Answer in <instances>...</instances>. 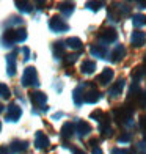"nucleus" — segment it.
<instances>
[{"instance_id": "20", "label": "nucleus", "mask_w": 146, "mask_h": 154, "mask_svg": "<svg viewBox=\"0 0 146 154\" xmlns=\"http://www.w3.org/2000/svg\"><path fill=\"white\" fill-rule=\"evenodd\" d=\"M91 54L94 55V57H105L107 51H105V49H104L101 44H97V46H93V47H91Z\"/></svg>"}, {"instance_id": "8", "label": "nucleus", "mask_w": 146, "mask_h": 154, "mask_svg": "<svg viewBox=\"0 0 146 154\" xmlns=\"http://www.w3.org/2000/svg\"><path fill=\"white\" fill-rule=\"evenodd\" d=\"M29 148V142H24V140H14L10 146V152H22Z\"/></svg>"}, {"instance_id": "11", "label": "nucleus", "mask_w": 146, "mask_h": 154, "mask_svg": "<svg viewBox=\"0 0 146 154\" xmlns=\"http://www.w3.org/2000/svg\"><path fill=\"white\" fill-rule=\"evenodd\" d=\"M112 79H113V71L112 69H104L102 74L97 77V82L102 83V85H107L108 82H112Z\"/></svg>"}, {"instance_id": "13", "label": "nucleus", "mask_w": 146, "mask_h": 154, "mask_svg": "<svg viewBox=\"0 0 146 154\" xmlns=\"http://www.w3.org/2000/svg\"><path fill=\"white\" fill-rule=\"evenodd\" d=\"M94 69H96V63L93 60H83V63H82V72L91 74Z\"/></svg>"}, {"instance_id": "3", "label": "nucleus", "mask_w": 146, "mask_h": 154, "mask_svg": "<svg viewBox=\"0 0 146 154\" xmlns=\"http://www.w3.org/2000/svg\"><path fill=\"white\" fill-rule=\"evenodd\" d=\"M49 27L53 30V32H57V33H61V32H66L69 27L66 24V20L65 19H61L60 16H53L50 20H49Z\"/></svg>"}, {"instance_id": "2", "label": "nucleus", "mask_w": 146, "mask_h": 154, "mask_svg": "<svg viewBox=\"0 0 146 154\" xmlns=\"http://www.w3.org/2000/svg\"><path fill=\"white\" fill-rule=\"evenodd\" d=\"M38 74H36V69L35 68H32V66H29L24 71V75H22V85L24 87H32V85H35L36 87L38 85Z\"/></svg>"}, {"instance_id": "30", "label": "nucleus", "mask_w": 146, "mask_h": 154, "mask_svg": "<svg viewBox=\"0 0 146 154\" xmlns=\"http://www.w3.org/2000/svg\"><path fill=\"white\" fill-rule=\"evenodd\" d=\"M93 154H102V151H101V148H96V149L93 151Z\"/></svg>"}, {"instance_id": "10", "label": "nucleus", "mask_w": 146, "mask_h": 154, "mask_svg": "<svg viewBox=\"0 0 146 154\" xmlns=\"http://www.w3.org/2000/svg\"><path fill=\"white\" fill-rule=\"evenodd\" d=\"M30 99H32V102L35 104V106H44L46 104V101H47V96L44 94V93H41V91H33V93H30Z\"/></svg>"}, {"instance_id": "18", "label": "nucleus", "mask_w": 146, "mask_h": 154, "mask_svg": "<svg viewBox=\"0 0 146 154\" xmlns=\"http://www.w3.org/2000/svg\"><path fill=\"white\" fill-rule=\"evenodd\" d=\"M58 10L63 13L65 16H69V14L74 11V5H72V3H60V5H58Z\"/></svg>"}, {"instance_id": "24", "label": "nucleus", "mask_w": 146, "mask_h": 154, "mask_svg": "<svg viewBox=\"0 0 146 154\" xmlns=\"http://www.w3.org/2000/svg\"><path fill=\"white\" fill-rule=\"evenodd\" d=\"M22 24V19L20 17H10L8 22H5V27H10V25H20Z\"/></svg>"}, {"instance_id": "26", "label": "nucleus", "mask_w": 146, "mask_h": 154, "mask_svg": "<svg viewBox=\"0 0 146 154\" xmlns=\"http://www.w3.org/2000/svg\"><path fill=\"white\" fill-rule=\"evenodd\" d=\"M77 57H79V55H75V54H72V55H68L66 63H71V65H72V63H74L75 60H77Z\"/></svg>"}, {"instance_id": "1", "label": "nucleus", "mask_w": 146, "mask_h": 154, "mask_svg": "<svg viewBox=\"0 0 146 154\" xmlns=\"http://www.w3.org/2000/svg\"><path fill=\"white\" fill-rule=\"evenodd\" d=\"M27 39V32L24 29H19V30H6L3 38H2V43L3 46H11L14 43H22V41Z\"/></svg>"}, {"instance_id": "17", "label": "nucleus", "mask_w": 146, "mask_h": 154, "mask_svg": "<svg viewBox=\"0 0 146 154\" xmlns=\"http://www.w3.org/2000/svg\"><path fill=\"white\" fill-rule=\"evenodd\" d=\"M52 49H53L55 58H61V55H63V52H65V43H55Z\"/></svg>"}, {"instance_id": "6", "label": "nucleus", "mask_w": 146, "mask_h": 154, "mask_svg": "<svg viewBox=\"0 0 146 154\" xmlns=\"http://www.w3.org/2000/svg\"><path fill=\"white\" fill-rule=\"evenodd\" d=\"M35 145H36L38 149H46L49 146V138L46 137L44 132H36V135H35Z\"/></svg>"}, {"instance_id": "12", "label": "nucleus", "mask_w": 146, "mask_h": 154, "mask_svg": "<svg viewBox=\"0 0 146 154\" xmlns=\"http://www.w3.org/2000/svg\"><path fill=\"white\" fill-rule=\"evenodd\" d=\"M144 41H146V33H143V32H134L132 33V44L134 46L140 47V46H143Z\"/></svg>"}, {"instance_id": "5", "label": "nucleus", "mask_w": 146, "mask_h": 154, "mask_svg": "<svg viewBox=\"0 0 146 154\" xmlns=\"http://www.w3.org/2000/svg\"><path fill=\"white\" fill-rule=\"evenodd\" d=\"M75 132L80 135V137H83V135H88L90 132H91V126H90L87 121H75Z\"/></svg>"}, {"instance_id": "15", "label": "nucleus", "mask_w": 146, "mask_h": 154, "mask_svg": "<svg viewBox=\"0 0 146 154\" xmlns=\"http://www.w3.org/2000/svg\"><path fill=\"white\" fill-rule=\"evenodd\" d=\"M123 87H124V80H118L115 85L110 88V96L112 97H116L118 94L121 93V90H123Z\"/></svg>"}, {"instance_id": "14", "label": "nucleus", "mask_w": 146, "mask_h": 154, "mask_svg": "<svg viewBox=\"0 0 146 154\" xmlns=\"http://www.w3.org/2000/svg\"><path fill=\"white\" fill-rule=\"evenodd\" d=\"M74 132V124L72 123H66L63 128H61V137L63 138H69Z\"/></svg>"}, {"instance_id": "29", "label": "nucleus", "mask_w": 146, "mask_h": 154, "mask_svg": "<svg viewBox=\"0 0 146 154\" xmlns=\"http://www.w3.org/2000/svg\"><path fill=\"white\" fill-rule=\"evenodd\" d=\"M71 151H72V154H85V151H82L79 148H71Z\"/></svg>"}, {"instance_id": "28", "label": "nucleus", "mask_w": 146, "mask_h": 154, "mask_svg": "<svg viewBox=\"0 0 146 154\" xmlns=\"http://www.w3.org/2000/svg\"><path fill=\"white\" fill-rule=\"evenodd\" d=\"M0 154H10L8 146H0Z\"/></svg>"}, {"instance_id": "7", "label": "nucleus", "mask_w": 146, "mask_h": 154, "mask_svg": "<svg viewBox=\"0 0 146 154\" xmlns=\"http://www.w3.org/2000/svg\"><path fill=\"white\" fill-rule=\"evenodd\" d=\"M99 38L104 41V43H112V41L116 39V32L113 29H104L99 33Z\"/></svg>"}, {"instance_id": "32", "label": "nucleus", "mask_w": 146, "mask_h": 154, "mask_svg": "<svg viewBox=\"0 0 146 154\" xmlns=\"http://www.w3.org/2000/svg\"><path fill=\"white\" fill-rule=\"evenodd\" d=\"M0 129H2V123H0Z\"/></svg>"}, {"instance_id": "25", "label": "nucleus", "mask_w": 146, "mask_h": 154, "mask_svg": "<svg viewBox=\"0 0 146 154\" xmlns=\"http://www.w3.org/2000/svg\"><path fill=\"white\" fill-rule=\"evenodd\" d=\"M0 96L2 97H10V88L6 87V85H3V83H0Z\"/></svg>"}, {"instance_id": "19", "label": "nucleus", "mask_w": 146, "mask_h": 154, "mask_svg": "<svg viewBox=\"0 0 146 154\" xmlns=\"http://www.w3.org/2000/svg\"><path fill=\"white\" fill-rule=\"evenodd\" d=\"M124 54H126V49H124L123 46H116V49L113 51L112 54V57H113V61H118V60H121L124 57Z\"/></svg>"}, {"instance_id": "4", "label": "nucleus", "mask_w": 146, "mask_h": 154, "mask_svg": "<svg viewBox=\"0 0 146 154\" xmlns=\"http://www.w3.org/2000/svg\"><path fill=\"white\" fill-rule=\"evenodd\" d=\"M20 115H22V110H20L19 106H16V104H11V106H8V110H6V121H17Z\"/></svg>"}, {"instance_id": "22", "label": "nucleus", "mask_w": 146, "mask_h": 154, "mask_svg": "<svg viewBox=\"0 0 146 154\" xmlns=\"http://www.w3.org/2000/svg\"><path fill=\"white\" fill-rule=\"evenodd\" d=\"M65 44L69 46L71 49H80V47H82V41H80L79 38H69Z\"/></svg>"}, {"instance_id": "9", "label": "nucleus", "mask_w": 146, "mask_h": 154, "mask_svg": "<svg viewBox=\"0 0 146 154\" xmlns=\"http://www.w3.org/2000/svg\"><path fill=\"white\" fill-rule=\"evenodd\" d=\"M16 54H10L6 55V68H8V75L13 77L16 74Z\"/></svg>"}, {"instance_id": "21", "label": "nucleus", "mask_w": 146, "mask_h": 154, "mask_svg": "<svg viewBox=\"0 0 146 154\" xmlns=\"http://www.w3.org/2000/svg\"><path fill=\"white\" fill-rule=\"evenodd\" d=\"M16 6L22 11V13H30L32 10H33V6H32V3H29V2H16Z\"/></svg>"}, {"instance_id": "27", "label": "nucleus", "mask_w": 146, "mask_h": 154, "mask_svg": "<svg viewBox=\"0 0 146 154\" xmlns=\"http://www.w3.org/2000/svg\"><path fill=\"white\" fill-rule=\"evenodd\" d=\"M22 54H24V60H29V55H30L29 47H22Z\"/></svg>"}, {"instance_id": "31", "label": "nucleus", "mask_w": 146, "mask_h": 154, "mask_svg": "<svg viewBox=\"0 0 146 154\" xmlns=\"http://www.w3.org/2000/svg\"><path fill=\"white\" fill-rule=\"evenodd\" d=\"M2 112H3V106H2V104H0V113H2Z\"/></svg>"}, {"instance_id": "16", "label": "nucleus", "mask_w": 146, "mask_h": 154, "mask_svg": "<svg viewBox=\"0 0 146 154\" xmlns=\"http://www.w3.org/2000/svg\"><path fill=\"white\" fill-rule=\"evenodd\" d=\"M99 93L94 91V90H91V91H88L85 93V97H83V101L85 102H96V101H99Z\"/></svg>"}, {"instance_id": "23", "label": "nucleus", "mask_w": 146, "mask_h": 154, "mask_svg": "<svg viewBox=\"0 0 146 154\" xmlns=\"http://www.w3.org/2000/svg\"><path fill=\"white\" fill-rule=\"evenodd\" d=\"M132 22H134V25H137V27H141V25L146 24V17L143 14H137V16H134Z\"/></svg>"}]
</instances>
